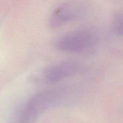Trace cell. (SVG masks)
<instances>
[{
    "instance_id": "cell-1",
    "label": "cell",
    "mask_w": 123,
    "mask_h": 123,
    "mask_svg": "<svg viewBox=\"0 0 123 123\" xmlns=\"http://www.w3.org/2000/svg\"><path fill=\"white\" fill-rule=\"evenodd\" d=\"M97 43V37L94 32L82 29L61 36L56 42V47L64 52L79 53L90 50Z\"/></svg>"
},
{
    "instance_id": "cell-4",
    "label": "cell",
    "mask_w": 123,
    "mask_h": 123,
    "mask_svg": "<svg viewBox=\"0 0 123 123\" xmlns=\"http://www.w3.org/2000/svg\"><path fill=\"white\" fill-rule=\"evenodd\" d=\"M83 9L79 5L66 3L56 7L50 15L49 24L52 27H58L80 15Z\"/></svg>"
},
{
    "instance_id": "cell-3",
    "label": "cell",
    "mask_w": 123,
    "mask_h": 123,
    "mask_svg": "<svg viewBox=\"0 0 123 123\" xmlns=\"http://www.w3.org/2000/svg\"><path fill=\"white\" fill-rule=\"evenodd\" d=\"M76 62L65 61L53 64L46 68L43 76L46 81L55 82L75 74L79 69Z\"/></svg>"
},
{
    "instance_id": "cell-2",
    "label": "cell",
    "mask_w": 123,
    "mask_h": 123,
    "mask_svg": "<svg viewBox=\"0 0 123 123\" xmlns=\"http://www.w3.org/2000/svg\"><path fill=\"white\" fill-rule=\"evenodd\" d=\"M63 91L58 90L43 91L35 95L29 100L24 111L26 118H31L59 102Z\"/></svg>"
}]
</instances>
